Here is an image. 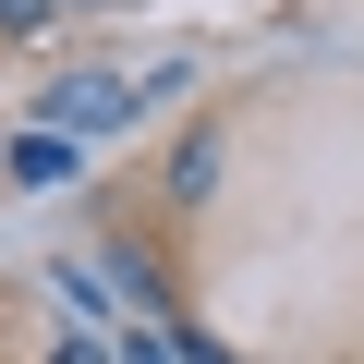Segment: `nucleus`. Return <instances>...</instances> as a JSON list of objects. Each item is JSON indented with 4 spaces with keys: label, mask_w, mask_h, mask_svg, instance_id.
I'll use <instances>...</instances> for the list:
<instances>
[{
    "label": "nucleus",
    "mask_w": 364,
    "mask_h": 364,
    "mask_svg": "<svg viewBox=\"0 0 364 364\" xmlns=\"http://www.w3.org/2000/svg\"><path fill=\"white\" fill-rule=\"evenodd\" d=\"M73 158H85V134H49V122H37V134L13 146V182H73Z\"/></svg>",
    "instance_id": "obj_2"
},
{
    "label": "nucleus",
    "mask_w": 364,
    "mask_h": 364,
    "mask_svg": "<svg viewBox=\"0 0 364 364\" xmlns=\"http://www.w3.org/2000/svg\"><path fill=\"white\" fill-rule=\"evenodd\" d=\"M49 13H61V0H0V37H37Z\"/></svg>",
    "instance_id": "obj_4"
},
{
    "label": "nucleus",
    "mask_w": 364,
    "mask_h": 364,
    "mask_svg": "<svg viewBox=\"0 0 364 364\" xmlns=\"http://www.w3.org/2000/svg\"><path fill=\"white\" fill-rule=\"evenodd\" d=\"M49 364H109V352H97V340H61V352H49Z\"/></svg>",
    "instance_id": "obj_6"
},
{
    "label": "nucleus",
    "mask_w": 364,
    "mask_h": 364,
    "mask_svg": "<svg viewBox=\"0 0 364 364\" xmlns=\"http://www.w3.org/2000/svg\"><path fill=\"white\" fill-rule=\"evenodd\" d=\"M207 182H219V146L195 134V146H182V170H170V195H182V207H195V195H207Z\"/></svg>",
    "instance_id": "obj_3"
},
{
    "label": "nucleus",
    "mask_w": 364,
    "mask_h": 364,
    "mask_svg": "<svg viewBox=\"0 0 364 364\" xmlns=\"http://www.w3.org/2000/svg\"><path fill=\"white\" fill-rule=\"evenodd\" d=\"M122 364H182V352L170 340H122Z\"/></svg>",
    "instance_id": "obj_5"
},
{
    "label": "nucleus",
    "mask_w": 364,
    "mask_h": 364,
    "mask_svg": "<svg viewBox=\"0 0 364 364\" xmlns=\"http://www.w3.org/2000/svg\"><path fill=\"white\" fill-rule=\"evenodd\" d=\"M37 109H49V134H122V122H134V85H122V73H61Z\"/></svg>",
    "instance_id": "obj_1"
}]
</instances>
